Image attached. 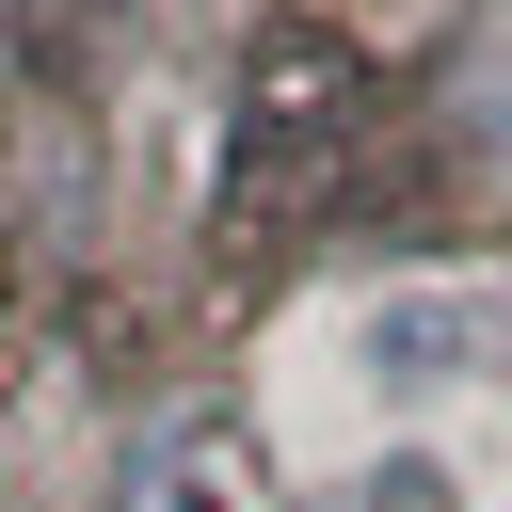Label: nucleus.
<instances>
[{"label":"nucleus","mask_w":512,"mask_h":512,"mask_svg":"<svg viewBox=\"0 0 512 512\" xmlns=\"http://www.w3.org/2000/svg\"><path fill=\"white\" fill-rule=\"evenodd\" d=\"M144 512H240V480H224V464H208V448H176V464H160V496H144Z\"/></svg>","instance_id":"nucleus-2"},{"label":"nucleus","mask_w":512,"mask_h":512,"mask_svg":"<svg viewBox=\"0 0 512 512\" xmlns=\"http://www.w3.org/2000/svg\"><path fill=\"white\" fill-rule=\"evenodd\" d=\"M480 336H496L480 288H416V304L368 320V368H384V384H448V368H480Z\"/></svg>","instance_id":"nucleus-1"}]
</instances>
